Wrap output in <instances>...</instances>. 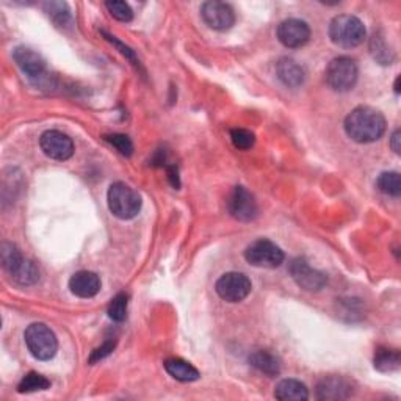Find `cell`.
<instances>
[{
  "label": "cell",
  "instance_id": "cell-28",
  "mask_svg": "<svg viewBox=\"0 0 401 401\" xmlns=\"http://www.w3.org/2000/svg\"><path fill=\"white\" fill-rule=\"evenodd\" d=\"M16 282H19L21 286H32V284L38 282L40 279V269L36 268V265L33 264L32 260L24 262V265L21 267V269L18 272V274L13 278Z\"/></svg>",
  "mask_w": 401,
  "mask_h": 401
},
{
  "label": "cell",
  "instance_id": "cell-7",
  "mask_svg": "<svg viewBox=\"0 0 401 401\" xmlns=\"http://www.w3.org/2000/svg\"><path fill=\"white\" fill-rule=\"evenodd\" d=\"M245 259L248 264L257 268H278L286 259V254L276 243L260 238L246 248Z\"/></svg>",
  "mask_w": 401,
  "mask_h": 401
},
{
  "label": "cell",
  "instance_id": "cell-25",
  "mask_svg": "<svg viewBox=\"0 0 401 401\" xmlns=\"http://www.w3.org/2000/svg\"><path fill=\"white\" fill-rule=\"evenodd\" d=\"M45 11L58 27H64L71 23V11L64 2H46Z\"/></svg>",
  "mask_w": 401,
  "mask_h": 401
},
{
  "label": "cell",
  "instance_id": "cell-29",
  "mask_svg": "<svg viewBox=\"0 0 401 401\" xmlns=\"http://www.w3.org/2000/svg\"><path fill=\"white\" fill-rule=\"evenodd\" d=\"M231 140L234 143L237 149L248 151L251 149L254 143H256V135L248 129H232L231 130Z\"/></svg>",
  "mask_w": 401,
  "mask_h": 401
},
{
  "label": "cell",
  "instance_id": "cell-20",
  "mask_svg": "<svg viewBox=\"0 0 401 401\" xmlns=\"http://www.w3.org/2000/svg\"><path fill=\"white\" fill-rule=\"evenodd\" d=\"M0 262H2V267L6 273H8L11 278L18 274L21 267L24 265L25 259L21 254L19 248L14 243L4 242L0 245Z\"/></svg>",
  "mask_w": 401,
  "mask_h": 401
},
{
  "label": "cell",
  "instance_id": "cell-13",
  "mask_svg": "<svg viewBox=\"0 0 401 401\" xmlns=\"http://www.w3.org/2000/svg\"><path fill=\"white\" fill-rule=\"evenodd\" d=\"M278 40L289 49H298L310 40V27L301 19H286L278 27Z\"/></svg>",
  "mask_w": 401,
  "mask_h": 401
},
{
  "label": "cell",
  "instance_id": "cell-27",
  "mask_svg": "<svg viewBox=\"0 0 401 401\" xmlns=\"http://www.w3.org/2000/svg\"><path fill=\"white\" fill-rule=\"evenodd\" d=\"M105 6L108 13L112 16L120 21V23H130L134 19V11L130 8V5L126 2H121V0H110V2H105Z\"/></svg>",
  "mask_w": 401,
  "mask_h": 401
},
{
  "label": "cell",
  "instance_id": "cell-30",
  "mask_svg": "<svg viewBox=\"0 0 401 401\" xmlns=\"http://www.w3.org/2000/svg\"><path fill=\"white\" fill-rule=\"evenodd\" d=\"M105 140L110 143L113 148L120 152V154L130 157L134 154V143L130 141V138L127 135L122 134H113V135H107Z\"/></svg>",
  "mask_w": 401,
  "mask_h": 401
},
{
  "label": "cell",
  "instance_id": "cell-31",
  "mask_svg": "<svg viewBox=\"0 0 401 401\" xmlns=\"http://www.w3.org/2000/svg\"><path fill=\"white\" fill-rule=\"evenodd\" d=\"M115 345H116L115 342H105L104 345L99 347L98 349H94L91 357H90V362L94 364V362H98V361H100V359H104V357H107L108 354H110V353L113 351Z\"/></svg>",
  "mask_w": 401,
  "mask_h": 401
},
{
  "label": "cell",
  "instance_id": "cell-1",
  "mask_svg": "<svg viewBox=\"0 0 401 401\" xmlns=\"http://www.w3.org/2000/svg\"><path fill=\"white\" fill-rule=\"evenodd\" d=\"M385 118L373 107L361 105L348 113L345 118V132L353 141L367 144L378 141L385 132Z\"/></svg>",
  "mask_w": 401,
  "mask_h": 401
},
{
  "label": "cell",
  "instance_id": "cell-4",
  "mask_svg": "<svg viewBox=\"0 0 401 401\" xmlns=\"http://www.w3.org/2000/svg\"><path fill=\"white\" fill-rule=\"evenodd\" d=\"M13 60L16 62L18 68L24 72L27 79L40 88H50L54 77L46 66L45 58L33 49L19 46L13 50Z\"/></svg>",
  "mask_w": 401,
  "mask_h": 401
},
{
  "label": "cell",
  "instance_id": "cell-5",
  "mask_svg": "<svg viewBox=\"0 0 401 401\" xmlns=\"http://www.w3.org/2000/svg\"><path fill=\"white\" fill-rule=\"evenodd\" d=\"M28 351L38 361H50L57 354L58 340L55 332L45 323H32L24 332Z\"/></svg>",
  "mask_w": 401,
  "mask_h": 401
},
{
  "label": "cell",
  "instance_id": "cell-15",
  "mask_svg": "<svg viewBox=\"0 0 401 401\" xmlns=\"http://www.w3.org/2000/svg\"><path fill=\"white\" fill-rule=\"evenodd\" d=\"M351 397V384L345 378L326 376L317 384L318 400H347Z\"/></svg>",
  "mask_w": 401,
  "mask_h": 401
},
{
  "label": "cell",
  "instance_id": "cell-16",
  "mask_svg": "<svg viewBox=\"0 0 401 401\" xmlns=\"http://www.w3.org/2000/svg\"><path fill=\"white\" fill-rule=\"evenodd\" d=\"M276 74L281 82L289 86V88H298L304 83L306 72L304 69L291 58H281V60L276 63Z\"/></svg>",
  "mask_w": 401,
  "mask_h": 401
},
{
  "label": "cell",
  "instance_id": "cell-33",
  "mask_svg": "<svg viewBox=\"0 0 401 401\" xmlns=\"http://www.w3.org/2000/svg\"><path fill=\"white\" fill-rule=\"evenodd\" d=\"M168 178H170L171 185L174 188H179L180 185V180H179V173H178V168L176 166H170L168 168Z\"/></svg>",
  "mask_w": 401,
  "mask_h": 401
},
{
  "label": "cell",
  "instance_id": "cell-32",
  "mask_svg": "<svg viewBox=\"0 0 401 401\" xmlns=\"http://www.w3.org/2000/svg\"><path fill=\"white\" fill-rule=\"evenodd\" d=\"M400 141H401V132L397 129L390 136V148L393 152H395V154H400V149H401Z\"/></svg>",
  "mask_w": 401,
  "mask_h": 401
},
{
  "label": "cell",
  "instance_id": "cell-17",
  "mask_svg": "<svg viewBox=\"0 0 401 401\" xmlns=\"http://www.w3.org/2000/svg\"><path fill=\"white\" fill-rule=\"evenodd\" d=\"M274 397L281 401H306L309 398V390L298 379H282L276 385Z\"/></svg>",
  "mask_w": 401,
  "mask_h": 401
},
{
  "label": "cell",
  "instance_id": "cell-3",
  "mask_svg": "<svg viewBox=\"0 0 401 401\" xmlns=\"http://www.w3.org/2000/svg\"><path fill=\"white\" fill-rule=\"evenodd\" d=\"M366 25L362 21L351 14L335 16L330 24V38L335 46L353 49L361 46L366 40Z\"/></svg>",
  "mask_w": 401,
  "mask_h": 401
},
{
  "label": "cell",
  "instance_id": "cell-14",
  "mask_svg": "<svg viewBox=\"0 0 401 401\" xmlns=\"http://www.w3.org/2000/svg\"><path fill=\"white\" fill-rule=\"evenodd\" d=\"M69 290L79 298H94L100 291V279L96 273L93 272H77L71 276Z\"/></svg>",
  "mask_w": 401,
  "mask_h": 401
},
{
  "label": "cell",
  "instance_id": "cell-21",
  "mask_svg": "<svg viewBox=\"0 0 401 401\" xmlns=\"http://www.w3.org/2000/svg\"><path fill=\"white\" fill-rule=\"evenodd\" d=\"M370 52L379 64H392V62L395 60V52H393V49L389 46L383 32H376L371 36Z\"/></svg>",
  "mask_w": 401,
  "mask_h": 401
},
{
  "label": "cell",
  "instance_id": "cell-6",
  "mask_svg": "<svg viewBox=\"0 0 401 401\" xmlns=\"http://www.w3.org/2000/svg\"><path fill=\"white\" fill-rule=\"evenodd\" d=\"M326 83L330 88L337 93H347L354 88L357 82V76H359V69L357 64L349 57H337L327 64L326 68Z\"/></svg>",
  "mask_w": 401,
  "mask_h": 401
},
{
  "label": "cell",
  "instance_id": "cell-24",
  "mask_svg": "<svg viewBox=\"0 0 401 401\" xmlns=\"http://www.w3.org/2000/svg\"><path fill=\"white\" fill-rule=\"evenodd\" d=\"M50 388V381L40 373H28L23 378V381L19 383L18 385V392L19 393H32V392H40V390H46Z\"/></svg>",
  "mask_w": 401,
  "mask_h": 401
},
{
  "label": "cell",
  "instance_id": "cell-10",
  "mask_svg": "<svg viewBox=\"0 0 401 401\" xmlns=\"http://www.w3.org/2000/svg\"><path fill=\"white\" fill-rule=\"evenodd\" d=\"M201 18L210 28L218 32L229 30L236 24V13L229 4L209 0L201 6Z\"/></svg>",
  "mask_w": 401,
  "mask_h": 401
},
{
  "label": "cell",
  "instance_id": "cell-12",
  "mask_svg": "<svg viewBox=\"0 0 401 401\" xmlns=\"http://www.w3.org/2000/svg\"><path fill=\"white\" fill-rule=\"evenodd\" d=\"M41 151L52 160H69L74 156V143L71 136L60 132V130H46L40 138Z\"/></svg>",
  "mask_w": 401,
  "mask_h": 401
},
{
  "label": "cell",
  "instance_id": "cell-2",
  "mask_svg": "<svg viewBox=\"0 0 401 401\" xmlns=\"http://www.w3.org/2000/svg\"><path fill=\"white\" fill-rule=\"evenodd\" d=\"M107 202L110 212L120 220H132L141 210V196L124 182H115L107 193Z\"/></svg>",
  "mask_w": 401,
  "mask_h": 401
},
{
  "label": "cell",
  "instance_id": "cell-23",
  "mask_svg": "<svg viewBox=\"0 0 401 401\" xmlns=\"http://www.w3.org/2000/svg\"><path fill=\"white\" fill-rule=\"evenodd\" d=\"M376 187L379 188V192H383L384 194L393 196V198H398L401 194V179L400 174L397 171H385L376 180Z\"/></svg>",
  "mask_w": 401,
  "mask_h": 401
},
{
  "label": "cell",
  "instance_id": "cell-11",
  "mask_svg": "<svg viewBox=\"0 0 401 401\" xmlns=\"http://www.w3.org/2000/svg\"><path fill=\"white\" fill-rule=\"evenodd\" d=\"M229 214L238 221H254L259 215L257 201L245 187H236L228 199Z\"/></svg>",
  "mask_w": 401,
  "mask_h": 401
},
{
  "label": "cell",
  "instance_id": "cell-22",
  "mask_svg": "<svg viewBox=\"0 0 401 401\" xmlns=\"http://www.w3.org/2000/svg\"><path fill=\"white\" fill-rule=\"evenodd\" d=\"M373 362H375V368L388 373V371H395L400 368L401 357L397 349L379 347L375 353Z\"/></svg>",
  "mask_w": 401,
  "mask_h": 401
},
{
  "label": "cell",
  "instance_id": "cell-35",
  "mask_svg": "<svg viewBox=\"0 0 401 401\" xmlns=\"http://www.w3.org/2000/svg\"><path fill=\"white\" fill-rule=\"evenodd\" d=\"M395 93L397 94L400 93V77H397V80H395Z\"/></svg>",
  "mask_w": 401,
  "mask_h": 401
},
{
  "label": "cell",
  "instance_id": "cell-19",
  "mask_svg": "<svg viewBox=\"0 0 401 401\" xmlns=\"http://www.w3.org/2000/svg\"><path fill=\"white\" fill-rule=\"evenodd\" d=\"M250 364L267 376H278L281 373L279 357L268 349H259L250 356Z\"/></svg>",
  "mask_w": 401,
  "mask_h": 401
},
{
  "label": "cell",
  "instance_id": "cell-8",
  "mask_svg": "<svg viewBox=\"0 0 401 401\" xmlns=\"http://www.w3.org/2000/svg\"><path fill=\"white\" fill-rule=\"evenodd\" d=\"M252 284L246 274L238 272L224 273L220 279L216 281L215 290L221 300L228 303H240L243 301L248 295L251 294Z\"/></svg>",
  "mask_w": 401,
  "mask_h": 401
},
{
  "label": "cell",
  "instance_id": "cell-34",
  "mask_svg": "<svg viewBox=\"0 0 401 401\" xmlns=\"http://www.w3.org/2000/svg\"><path fill=\"white\" fill-rule=\"evenodd\" d=\"M105 36H107V40H110L112 42H116V46H120V47H121L120 42L115 40V36H110V35H107V33H105ZM124 49H126V50H122V54H124V55H127L129 58H132V52H130V49H127V47H124Z\"/></svg>",
  "mask_w": 401,
  "mask_h": 401
},
{
  "label": "cell",
  "instance_id": "cell-26",
  "mask_svg": "<svg viewBox=\"0 0 401 401\" xmlns=\"http://www.w3.org/2000/svg\"><path fill=\"white\" fill-rule=\"evenodd\" d=\"M127 306H129V295L127 294H118L116 295L110 306H108V317L113 322H124L127 318Z\"/></svg>",
  "mask_w": 401,
  "mask_h": 401
},
{
  "label": "cell",
  "instance_id": "cell-9",
  "mask_svg": "<svg viewBox=\"0 0 401 401\" xmlns=\"http://www.w3.org/2000/svg\"><path fill=\"white\" fill-rule=\"evenodd\" d=\"M289 273L298 286L308 291H318L327 284L326 274L320 272V269L310 267L309 262L304 257H296L291 260L289 265Z\"/></svg>",
  "mask_w": 401,
  "mask_h": 401
},
{
  "label": "cell",
  "instance_id": "cell-18",
  "mask_svg": "<svg viewBox=\"0 0 401 401\" xmlns=\"http://www.w3.org/2000/svg\"><path fill=\"white\" fill-rule=\"evenodd\" d=\"M163 366H165V370L168 371V375L173 376L176 381H180V383L198 381L201 376L199 371L196 370L192 364L184 359H179V357H171V359H166Z\"/></svg>",
  "mask_w": 401,
  "mask_h": 401
}]
</instances>
